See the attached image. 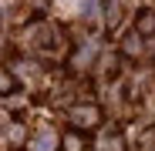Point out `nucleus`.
I'll use <instances>...</instances> for the list:
<instances>
[{"instance_id": "nucleus-2", "label": "nucleus", "mask_w": 155, "mask_h": 151, "mask_svg": "<svg viewBox=\"0 0 155 151\" xmlns=\"http://www.w3.org/2000/svg\"><path fill=\"white\" fill-rule=\"evenodd\" d=\"M138 30H142V34L155 30V17H152V14H142V17H138Z\"/></svg>"}, {"instance_id": "nucleus-3", "label": "nucleus", "mask_w": 155, "mask_h": 151, "mask_svg": "<svg viewBox=\"0 0 155 151\" xmlns=\"http://www.w3.org/2000/svg\"><path fill=\"white\" fill-rule=\"evenodd\" d=\"M64 144H68V151H81V141H78V138H68Z\"/></svg>"}, {"instance_id": "nucleus-1", "label": "nucleus", "mask_w": 155, "mask_h": 151, "mask_svg": "<svg viewBox=\"0 0 155 151\" xmlns=\"http://www.w3.org/2000/svg\"><path fill=\"white\" fill-rule=\"evenodd\" d=\"M74 124L78 128H91V124H98V111L94 108H74Z\"/></svg>"}]
</instances>
